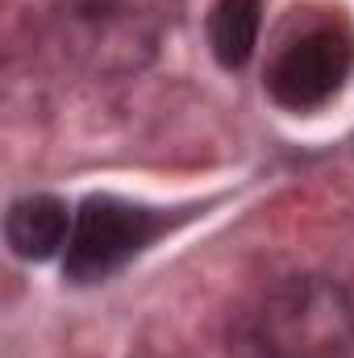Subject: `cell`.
<instances>
[{"label": "cell", "instance_id": "cell-5", "mask_svg": "<svg viewBox=\"0 0 354 358\" xmlns=\"http://www.w3.org/2000/svg\"><path fill=\"white\" fill-rule=\"evenodd\" d=\"M208 42L221 67H242L259 42V0H217L208 17Z\"/></svg>", "mask_w": 354, "mask_h": 358}, {"label": "cell", "instance_id": "cell-3", "mask_svg": "<svg viewBox=\"0 0 354 358\" xmlns=\"http://www.w3.org/2000/svg\"><path fill=\"white\" fill-rule=\"evenodd\" d=\"M354 67V42L342 29H317L292 42L271 67V96L288 108H313L346 84Z\"/></svg>", "mask_w": 354, "mask_h": 358}, {"label": "cell", "instance_id": "cell-2", "mask_svg": "<svg viewBox=\"0 0 354 358\" xmlns=\"http://www.w3.org/2000/svg\"><path fill=\"white\" fill-rule=\"evenodd\" d=\"M155 234H159L155 213L134 208L117 196H92V200H84V208L76 217V234L67 242V275L80 283L104 279L125 259H134Z\"/></svg>", "mask_w": 354, "mask_h": 358}, {"label": "cell", "instance_id": "cell-1", "mask_svg": "<svg viewBox=\"0 0 354 358\" xmlns=\"http://www.w3.org/2000/svg\"><path fill=\"white\" fill-rule=\"evenodd\" d=\"M259 346L267 358H351L354 300L325 275H292L267 296Z\"/></svg>", "mask_w": 354, "mask_h": 358}, {"label": "cell", "instance_id": "cell-4", "mask_svg": "<svg viewBox=\"0 0 354 358\" xmlns=\"http://www.w3.org/2000/svg\"><path fill=\"white\" fill-rule=\"evenodd\" d=\"M4 238L13 246L17 259L42 263L50 255H59V246L67 242V204L55 196H25L8 208L4 221Z\"/></svg>", "mask_w": 354, "mask_h": 358}]
</instances>
